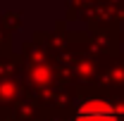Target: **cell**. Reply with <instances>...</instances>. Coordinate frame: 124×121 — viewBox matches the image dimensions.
<instances>
[{"label": "cell", "instance_id": "obj_1", "mask_svg": "<svg viewBox=\"0 0 124 121\" xmlns=\"http://www.w3.org/2000/svg\"><path fill=\"white\" fill-rule=\"evenodd\" d=\"M74 121H122V112L105 100H86L77 107Z\"/></svg>", "mask_w": 124, "mask_h": 121}]
</instances>
